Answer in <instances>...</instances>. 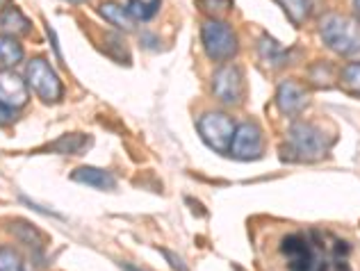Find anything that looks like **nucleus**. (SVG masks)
<instances>
[{"mask_svg": "<svg viewBox=\"0 0 360 271\" xmlns=\"http://www.w3.org/2000/svg\"><path fill=\"white\" fill-rule=\"evenodd\" d=\"M71 180L94 187V190H103V192H112L117 187V178L105 169H98V166H78V169L71 171Z\"/></svg>", "mask_w": 360, "mask_h": 271, "instance_id": "obj_11", "label": "nucleus"}, {"mask_svg": "<svg viewBox=\"0 0 360 271\" xmlns=\"http://www.w3.org/2000/svg\"><path fill=\"white\" fill-rule=\"evenodd\" d=\"M98 12L110 25H115L117 30H121V32L135 30V18L128 14L126 5H119V3H115V0H108V3H103L98 7Z\"/></svg>", "mask_w": 360, "mask_h": 271, "instance_id": "obj_13", "label": "nucleus"}, {"mask_svg": "<svg viewBox=\"0 0 360 271\" xmlns=\"http://www.w3.org/2000/svg\"><path fill=\"white\" fill-rule=\"evenodd\" d=\"M7 3H9V0H0V14H3V12H5V7H7Z\"/></svg>", "mask_w": 360, "mask_h": 271, "instance_id": "obj_26", "label": "nucleus"}, {"mask_svg": "<svg viewBox=\"0 0 360 271\" xmlns=\"http://www.w3.org/2000/svg\"><path fill=\"white\" fill-rule=\"evenodd\" d=\"M258 53H260V58L269 64V67H288V64L292 62V55L288 48H283V46L276 41V39H271L269 34H262L260 37V41H258Z\"/></svg>", "mask_w": 360, "mask_h": 271, "instance_id": "obj_12", "label": "nucleus"}, {"mask_svg": "<svg viewBox=\"0 0 360 271\" xmlns=\"http://www.w3.org/2000/svg\"><path fill=\"white\" fill-rule=\"evenodd\" d=\"M25 82L37 96H39L44 103H60L64 96V85H62V78L58 76L49 60L46 58H32L30 64L25 69Z\"/></svg>", "mask_w": 360, "mask_h": 271, "instance_id": "obj_5", "label": "nucleus"}, {"mask_svg": "<svg viewBox=\"0 0 360 271\" xmlns=\"http://www.w3.org/2000/svg\"><path fill=\"white\" fill-rule=\"evenodd\" d=\"M233 0H196V7L201 12L210 14V18H219L224 14H229L233 9Z\"/></svg>", "mask_w": 360, "mask_h": 271, "instance_id": "obj_21", "label": "nucleus"}, {"mask_svg": "<svg viewBox=\"0 0 360 271\" xmlns=\"http://www.w3.org/2000/svg\"><path fill=\"white\" fill-rule=\"evenodd\" d=\"M354 9H356V14L360 18V0H354Z\"/></svg>", "mask_w": 360, "mask_h": 271, "instance_id": "obj_25", "label": "nucleus"}, {"mask_svg": "<svg viewBox=\"0 0 360 271\" xmlns=\"http://www.w3.org/2000/svg\"><path fill=\"white\" fill-rule=\"evenodd\" d=\"M310 80L315 82L317 87H328L330 82H333V64L330 62H317L315 67L310 69Z\"/></svg>", "mask_w": 360, "mask_h": 271, "instance_id": "obj_22", "label": "nucleus"}, {"mask_svg": "<svg viewBox=\"0 0 360 271\" xmlns=\"http://www.w3.org/2000/svg\"><path fill=\"white\" fill-rule=\"evenodd\" d=\"M160 253H162L167 260H169V265L174 267V271H189L187 265H185V260L183 258H178L174 251H169V249H160Z\"/></svg>", "mask_w": 360, "mask_h": 271, "instance_id": "obj_23", "label": "nucleus"}, {"mask_svg": "<svg viewBox=\"0 0 360 271\" xmlns=\"http://www.w3.org/2000/svg\"><path fill=\"white\" fill-rule=\"evenodd\" d=\"M123 269H126V271H139V269H135V267H130V265H123Z\"/></svg>", "mask_w": 360, "mask_h": 271, "instance_id": "obj_27", "label": "nucleus"}, {"mask_svg": "<svg viewBox=\"0 0 360 271\" xmlns=\"http://www.w3.org/2000/svg\"><path fill=\"white\" fill-rule=\"evenodd\" d=\"M0 100L12 110H21L30 100V87H27V82L12 69L0 71Z\"/></svg>", "mask_w": 360, "mask_h": 271, "instance_id": "obj_10", "label": "nucleus"}, {"mask_svg": "<svg viewBox=\"0 0 360 271\" xmlns=\"http://www.w3.org/2000/svg\"><path fill=\"white\" fill-rule=\"evenodd\" d=\"M319 34L326 48L342 55L356 58L360 55V21L342 14H326L319 21Z\"/></svg>", "mask_w": 360, "mask_h": 271, "instance_id": "obj_3", "label": "nucleus"}, {"mask_svg": "<svg viewBox=\"0 0 360 271\" xmlns=\"http://www.w3.org/2000/svg\"><path fill=\"white\" fill-rule=\"evenodd\" d=\"M89 146H91V139L87 135H64L60 142L51 144L49 148L62 155H78L82 151H87Z\"/></svg>", "mask_w": 360, "mask_h": 271, "instance_id": "obj_16", "label": "nucleus"}, {"mask_svg": "<svg viewBox=\"0 0 360 271\" xmlns=\"http://www.w3.org/2000/svg\"><path fill=\"white\" fill-rule=\"evenodd\" d=\"M196 128L201 139L214 153H229L238 124H235V119L231 114H226V112H205V114L198 119Z\"/></svg>", "mask_w": 360, "mask_h": 271, "instance_id": "obj_6", "label": "nucleus"}, {"mask_svg": "<svg viewBox=\"0 0 360 271\" xmlns=\"http://www.w3.org/2000/svg\"><path fill=\"white\" fill-rule=\"evenodd\" d=\"M14 110L7 107L3 100H0V126H12L14 124Z\"/></svg>", "mask_w": 360, "mask_h": 271, "instance_id": "obj_24", "label": "nucleus"}, {"mask_svg": "<svg viewBox=\"0 0 360 271\" xmlns=\"http://www.w3.org/2000/svg\"><path fill=\"white\" fill-rule=\"evenodd\" d=\"M23 46L12 34H0V67L14 69L23 60Z\"/></svg>", "mask_w": 360, "mask_h": 271, "instance_id": "obj_15", "label": "nucleus"}, {"mask_svg": "<svg viewBox=\"0 0 360 271\" xmlns=\"http://www.w3.org/2000/svg\"><path fill=\"white\" fill-rule=\"evenodd\" d=\"M340 87L347 93L360 98V62L347 64V67L340 71Z\"/></svg>", "mask_w": 360, "mask_h": 271, "instance_id": "obj_18", "label": "nucleus"}, {"mask_svg": "<svg viewBox=\"0 0 360 271\" xmlns=\"http://www.w3.org/2000/svg\"><path fill=\"white\" fill-rule=\"evenodd\" d=\"M281 253L290 271H349V242L324 230L292 232L283 237Z\"/></svg>", "mask_w": 360, "mask_h": 271, "instance_id": "obj_1", "label": "nucleus"}, {"mask_svg": "<svg viewBox=\"0 0 360 271\" xmlns=\"http://www.w3.org/2000/svg\"><path fill=\"white\" fill-rule=\"evenodd\" d=\"M276 3L283 9H285L288 18L297 27H301L303 23L308 21V16H310V0H276Z\"/></svg>", "mask_w": 360, "mask_h": 271, "instance_id": "obj_17", "label": "nucleus"}, {"mask_svg": "<svg viewBox=\"0 0 360 271\" xmlns=\"http://www.w3.org/2000/svg\"><path fill=\"white\" fill-rule=\"evenodd\" d=\"M203 51L212 62H229L240 51L238 34L221 18H205L201 25Z\"/></svg>", "mask_w": 360, "mask_h": 271, "instance_id": "obj_4", "label": "nucleus"}, {"mask_svg": "<svg viewBox=\"0 0 360 271\" xmlns=\"http://www.w3.org/2000/svg\"><path fill=\"white\" fill-rule=\"evenodd\" d=\"M0 271H25L23 258L12 246H0Z\"/></svg>", "mask_w": 360, "mask_h": 271, "instance_id": "obj_20", "label": "nucleus"}, {"mask_svg": "<svg viewBox=\"0 0 360 271\" xmlns=\"http://www.w3.org/2000/svg\"><path fill=\"white\" fill-rule=\"evenodd\" d=\"M0 25H3L5 34H12V37H23V34H30L32 30V23L21 9L16 7H7L3 14H0Z\"/></svg>", "mask_w": 360, "mask_h": 271, "instance_id": "obj_14", "label": "nucleus"}, {"mask_svg": "<svg viewBox=\"0 0 360 271\" xmlns=\"http://www.w3.org/2000/svg\"><path fill=\"white\" fill-rule=\"evenodd\" d=\"M160 5H162V0H148V3H141V0H128V14L135 18V21H150L155 14Z\"/></svg>", "mask_w": 360, "mask_h": 271, "instance_id": "obj_19", "label": "nucleus"}, {"mask_svg": "<svg viewBox=\"0 0 360 271\" xmlns=\"http://www.w3.org/2000/svg\"><path fill=\"white\" fill-rule=\"evenodd\" d=\"M235 160H242V162H251V160H260L262 153H264V135L258 124H240L238 130H235V137H233V144H231V151H229Z\"/></svg>", "mask_w": 360, "mask_h": 271, "instance_id": "obj_8", "label": "nucleus"}, {"mask_svg": "<svg viewBox=\"0 0 360 271\" xmlns=\"http://www.w3.org/2000/svg\"><path fill=\"white\" fill-rule=\"evenodd\" d=\"M212 91L224 105H242L246 98V78L238 64H224L212 76Z\"/></svg>", "mask_w": 360, "mask_h": 271, "instance_id": "obj_7", "label": "nucleus"}, {"mask_svg": "<svg viewBox=\"0 0 360 271\" xmlns=\"http://www.w3.org/2000/svg\"><path fill=\"white\" fill-rule=\"evenodd\" d=\"M310 105V91L297 80H283L276 89V107L290 119L299 117Z\"/></svg>", "mask_w": 360, "mask_h": 271, "instance_id": "obj_9", "label": "nucleus"}, {"mask_svg": "<svg viewBox=\"0 0 360 271\" xmlns=\"http://www.w3.org/2000/svg\"><path fill=\"white\" fill-rule=\"evenodd\" d=\"M328 135L315 124H306V121H297L288 130L285 144L281 146V157L290 162H319L328 157L330 151Z\"/></svg>", "mask_w": 360, "mask_h": 271, "instance_id": "obj_2", "label": "nucleus"}, {"mask_svg": "<svg viewBox=\"0 0 360 271\" xmlns=\"http://www.w3.org/2000/svg\"><path fill=\"white\" fill-rule=\"evenodd\" d=\"M66 3H84V0H66Z\"/></svg>", "mask_w": 360, "mask_h": 271, "instance_id": "obj_28", "label": "nucleus"}]
</instances>
